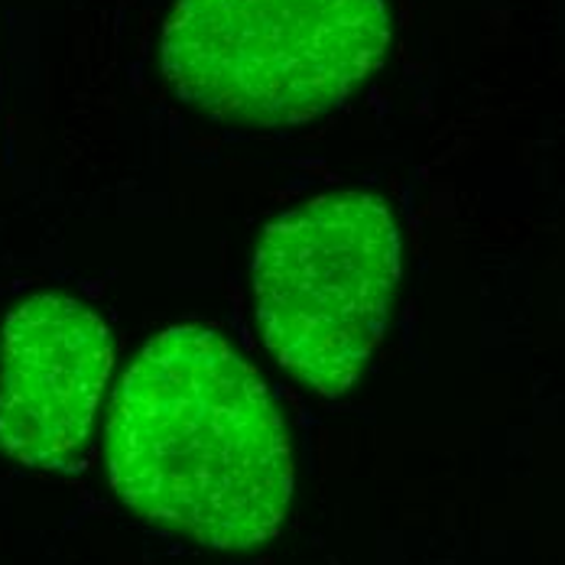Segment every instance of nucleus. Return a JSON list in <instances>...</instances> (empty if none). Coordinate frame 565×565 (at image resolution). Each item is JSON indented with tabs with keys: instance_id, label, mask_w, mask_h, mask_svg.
Instances as JSON below:
<instances>
[{
	"instance_id": "f257e3e1",
	"label": "nucleus",
	"mask_w": 565,
	"mask_h": 565,
	"mask_svg": "<svg viewBox=\"0 0 565 565\" xmlns=\"http://www.w3.org/2000/svg\"><path fill=\"white\" fill-rule=\"evenodd\" d=\"M108 478L143 520L244 553L289 513V433L264 377L218 332L172 326L114 394Z\"/></svg>"
},
{
	"instance_id": "f03ea898",
	"label": "nucleus",
	"mask_w": 565,
	"mask_h": 565,
	"mask_svg": "<svg viewBox=\"0 0 565 565\" xmlns=\"http://www.w3.org/2000/svg\"><path fill=\"white\" fill-rule=\"evenodd\" d=\"M387 50L384 0H179L160 65L195 111L292 127L344 105Z\"/></svg>"
},
{
	"instance_id": "7ed1b4c3",
	"label": "nucleus",
	"mask_w": 565,
	"mask_h": 565,
	"mask_svg": "<svg viewBox=\"0 0 565 565\" xmlns=\"http://www.w3.org/2000/svg\"><path fill=\"white\" fill-rule=\"evenodd\" d=\"M403 270L391 205L332 192L264 227L254 299L270 354L319 396H344L381 344Z\"/></svg>"
},
{
	"instance_id": "20e7f679",
	"label": "nucleus",
	"mask_w": 565,
	"mask_h": 565,
	"mask_svg": "<svg viewBox=\"0 0 565 565\" xmlns=\"http://www.w3.org/2000/svg\"><path fill=\"white\" fill-rule=\"evenodd\" d=\"M105 319L62 292L23 299L0 332V452L23 468H72L111 381Z\"/></svg>"
}]
</instances>
